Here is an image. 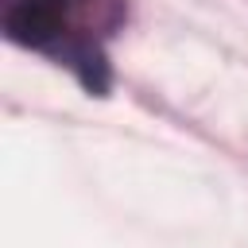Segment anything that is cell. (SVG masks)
<instances>
[{
	"mask_svg": "<svg viewBox=\"0 0 248 248\" xmlns=\"http://www.w3.org/2000/svg\"><path fill=\"white\" fill-rule=\"evenodd\" d=\"M58 4H62V8H66V4H70V0H58Z\"/></svg>",
	"mask_w": 248,
	"mask_h": 248,
	"instance_id": "cell-1",
	"label": "cell"
}]
</instances>
